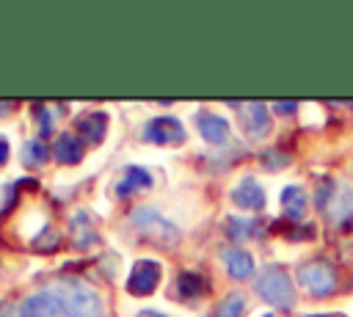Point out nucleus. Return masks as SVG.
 Listing matches in <instances>:
<instances>
[{
	"instance_id": "9d476101",
	"label": "nucleus",
	"mask_w": 353,
	"mask_h": 317,
	"mask_svg": "<svg viewBox=\"0 0 353 317\" xmlns=\"http://www.w3.org/2000/svg\"><path fill=\"white\" fill-rule=\"evenodd\" d=\"M69 240H72L74 248H88V245H94L99 240V234H97L94 221L88 218V212L77 209L72 215V221H69Z\"/></svg>"
},
{
	"instance_id": "2eb2a0df",
	"label": "nucleus",
	"mask_w": 353,
	"mask_h": 317,
	"mask_svg": "<svg viewBox=\"0 0 353 317\" xmlns=\"http://www.w3.org/2000/svg\"><path fill=\"white\" fill-rule=\"evenodd\" d=\"M77 130L88 143H102L105 130H108V116L102 110H91L85 116L77 119Z\"/></svg>"
},
{
	"instance_id": "dca6fc26",
	"label": "nucleus",
	"mask_w": 353,
	"mask_h": 317,
	"mask_svg": "<svg viewBox=\"0 0 353 317\" xmlns=\"http://www.w3.org/2000/svg\"><path fill=\"white\" fill-rule=\"evenodd\" d=\"M149 185H152V174L138 168V165H130V168H124L121 179L116 182V193L119 196H130V193H138V190H143Z\"/></svg>"
},
{
	"instance_id": "b1692460",
	"label": "nucleus",
	"mask_w": 353,
	"mask_h": 317,
	"mask_svg": "<svg viewBox=\"0 0 353 317\" xmlns=\"http://www.w3.org/2000/svg\"><path fill=\"white\" fill-rule=\"evenodd\" d=\"M298 108V102H276L273 105V110H279V113H292Z\"/></svg>"
},
{
	"instance_id": "aec40b11",
	"label": "nucleus",
	"mask_w": 353,
	"mask_h": 317,
	"mask_svg": "<svg viewBox=\"0 0 353 317\" xmlns=\"http://www.w3.org/2000/svg\"><path fill=\"white\" fill-rule=\"evenodd\" d=\"M245 314V298L240 292H229L218 300L215 317H243Z\"/></svg>"
},
{
	"instance_id": "cd10ccee",
	"label": "nucleus",
	"mask_w": 353,
	"mask_h": 317,
	"mask_svg": "<svg viewBox=\"0 0 353 317\" xmlns=\"http://www.w3.org/2000/svg\"><path fill=\"white\" fill-rule=\"evenodd\" d=\"M312 317H342V314H312Z\"/></svg>"
},
{
	"instance_id": "393cba45",
	"label": "nucleus",
	"mask_w": 353,
	"mask_h": 317,
	"mask_svg": "<svg viewBox=\"0 0 353 317\" xmlns=\"http://www.w3.org/2000/svg\"><path fill=\"white\" fill-rule=\"evenodd\" d=\"M8 160V141L6 138H0V165Z\"/></svg>"
},
{
	"instance_id": "c85d7f7f",
	"label": "nucleus",
	"mask_w": 353,
	"mask_h": 317,
	"mask_svg": "<svg viewBox=\"0 0 353 317\" xmlns=\"http://www.w3.org/2000/svg\"><path fill=\"white\" fill-rule=\"evenodd\" d=\"M265 317H273V314H265Z\"/></svg>"
},
{
	"instance_id": "f8f14e48",
	"label": "nucleus",
	"mask_w": 353,
	"mask_h": 317,
	"mask_svg": "<svg viewBox=\"0 0 353 317\" xmlns=\"http://www.w3.org/2000/svg\"><path fill=\"white\" fill-rule=\"evenodd\" d=\"M221 259H223V265H226L232 278H248L254 273V259H251V254L245 248L229 245V248L221 251Z\"/></svg>"
},
{
	"instance_id": "bb28decb",
	"label": "nucleus",
	"mask_w": 353,
	"mask_h": 317,
	"mask_svg": "<svg viewBox=\"0 0 353 317\" xmlns=\"http://www.w3.org/2000/svg\"><path fill=\"white\" fill-rule=\"evenodd\" d=\"M14 108V102H0V110H11Z\"/></svg>"
},
{
	"instance_id": "a878e982",
	"label": "nucleus",
	"mask_w": 353,
	"mask_h": 317,
	"mask_svg": "<svg viewBox=\"0 0 353 317\" xmlns=\"http://www.w3.org/2000/svg\"><path fill=\"white\" fill-rule=\"evenodd\" d=\"M138 317H165V314H160L154 309H143V311H138Z\"/></svg>"
},
{
	"instance_id": "f03ea898",
	"label": "nucleus",
	"mask_w": 353,
	"mask_h": 317,
	"mask_svg": "<svg viewBox=\"0 0 353 317\" xmlns=\"http://www.w3.org/2000/svg\"><path fill=\"white\" fill-rule=\"evenodd\" d=\"M256 292L276 309L290 311L295 306V289H292V278L287 276L284 267L270 265L256 276Z\"/></svg>"
},
{
	"instance_id": "4468645a",
	"label": "nucleus",
	"mask_w": 353,
	"mask_h": 317,
	"mask_svg": "<svg viewBox=\"0 0 353 317\" xmlns=\"http://www.w3.org/2000/svg\"><path fill=\"white\" fill-rule=\"evenodd\" d=\"M196 124H199V132L207 143H223L226 135H229V124L226 119L215 116V113H199L196 116Z\"/></svg>"
},
{
	"instance_id": "ddd939ff",
	"label": "nucleus",
	"mask_w": 353,
	"mask_h": 317,
	"mask_svg": "<svg viewBox=\"0 0 353 317\" xmlns=\"http://www.w3.org/2000/svg\"><path fill=\"white\" fill-rule=\"evenodd\" d=\"M52 154H55L58 163L74 165V163H80V157H83V141H80L77 135H72V132H61V135L55 138V143H52Z\"/></svg>"
},
{
	"instance_id": "4be33fe9",
	"label": "nucleus",
	"mask_w": 353,
	"mask_h": 317,
	"mask_svg": "<svg viewBox=\"0 0 353 317\" xmlns=\"http://www.w3.org/2000/svg\"><path fill=\"white\" fill-rule=\"evenodd\" d=\"M262 165H265V168H281V165H287V157H284L281 152L270 149V152L262 154Z\"/></svg>"
},
{
	"instance_id": "7ed1b4c3",
	"label": "nucleus",
	"mask_w": 353,
	"mask_h": 317,
	"mask_svg": "<svg viewBox=\"0 0 353 317\" xmlns=\"http://www.w3.org/2000/svg\"><path fill=\"white\" fill-rule=\"evenodd\" d=\"M317 209H323L331 223H342L353 212V190L342 182L323 179L317 185Z\"/></svg>"
},
{
	"instance_id": "5701e85b",
	"label": "nucleus",
	"mask_w": 353,
	"mask_h": 317,
	"mask_svg": "<svg viewBox=\"0 0 353 317\" xmlns=\"http://www.w3.org/2000/svg\"><path fill=\"white\" fill-rule=\"evenodd\" d=\"M36 110H39V130H41V135H50V132H52L50 110H47V108H41V105H36Z\"/></svg>"
},
{
	"instance_id": "f257e3e1",
	"label": "nucleus",
	"mask_w": 353,
	"mask_h": 317,
	"mask_svg": "<svg viewBox=\"0 0 353 317\" xmlns=\"http://www.w3.org/2000/svg\"><path fill=\"white\" fill-rule=\"evenodd\" d=\"M52 292L61 300L66 317H102V309H105L102 306V298L85 281L66 278V281H58L52 287Z\"/></svg>"
},
{
	"instance_id": "f3484780",
	"label": "nucleus",
	"mask_w": 353,
	"mask_h": 317,
	"mask_svg": "<svg viewBox=\"0 0 353 317\" xmlns=\"http://www.w3.org/2000/svg\"><path fill=\"white\" fill-rule=\"evenodd\" d=\"M281 207H284V215H287L290 221L303 218V212H306V193H303V187H298V185L284 187V193H281Z\"/></svg>"
},
{
	"instance_id": "a211bd4d",
	"label": "nucleus",
	"mask_w": 353,
	"mask_h": 317,
	"mask_svg": "<svg viewBox=\"0 0 353 317\" xmlns=\"http://www.w3.org/2000/svg\"><path fill=\"white\" fill-rule=\"evenodd\" d=\"M223 232H226V237H232L234 243H240V240H248V237L259 234V226H256L254 221H243V218H226Z\"/></svg>"
},
{
	"instance_id": "6e6552de",
	"label": "nucleus",
	"mask_w": 353,
	"mask_h": 317,
	"mask_svg": "<svg viewBox=\"0 0 353 317\" xmlns=\"http://www.w3.org/2000/svg\"><path fill=\"white\" fill-rule=\"evenodd\" d=\"M19 317H66V314L55 292H36L22 303Z\"/></svg>"
},
{
	"instance_id": "9b49d317",
	"label": "nucleus",
	"mask_w": 353,
	"mask_h": 317,
	"mask_svg": "<svg viewBox=\"0 0 353 317\" xmlns=\"http://www.w3.org/2000/svg\"><path fill=\"white\" fill-rule=\"evenodd\" d=\"M232 201L243 209H262L265 207V190L259 187V182H254L251 176H245L234 190H232Z\"/></svg>"
},
{
	"instance_id": "1a4fd4ad",
	"label": "nucleus",
	"mask_w": 353,
	"mask_h": 317,
	"mask_svg": "<svg viewBox=\"0 0 353 317\" xmlns=\"http://www.w3.org/2000/svg\"><path fill=\"white\" fill-rule=\"evenodd\" d=\"M240 119H243V127H245V132L251 138H265L270 132V113H268V108L262 102H248L243 108Z\"/></svg>"
},
{
	"instance_id": "0eeeda50",
	"label": "nucleus",
	"mask_w": 353,
	"mask_h": 317,
	"mask_svg": "<svg viewBox=\"0 0 353 317\" xmlns=\"http://www.w3.org/2000/svg\"><path fill=\"white\" fill-rule=\"evenodd\" d=\"M160 281V265L152 259H138L127 278V289L132 295H149Z\"/></svg>"
},
{
	"instance_id": "6ab92c4d",
	"label": "nucleus",
	"mask_w": 353,
	"mask_h": 317,
	"mask_svg": "<svg viewBox=\"0 0 353 317\" xmlns=\"http://www.w3.org/2000/svg\"><path fill=\"white\" fill-rule=\"evenodd\" d=\"M176 289H179V295L193 298V295H201V292L207 289V281H204L201 273L185 270V273H179V278H176Z\"/></svg>"
},
{
	"instance_id": "423d86ee",
	"label": "nucleus",
	"mask_w": 353,
	"mask_h": 317,
	"mask_svg": "<svg viewBox=\"0 0 353 317\" xmlns=\"http://www.w3.org/2000/svg\"><path fill=\"white\" fill-rule=\"evenodd\" d=\"M143 138L149 143H182L185 141V130L176 119L171 116H157L143 127Z\"/></svg>"
},
{
	"instance_id": "412c9836",
	"label": "nucleus",
	"mask_w": 353,
	"mask_h": 317,
	"mask_svg": "<svg viewBox=\"0 0 353 317\" xmlns=\"http://www.w3.org/2000/svg\"><path fill=\"white\" fill-rule=\"evenodd\" d=\"M47 146H44V141H39V138H33V141H28L25 146H22V163L28 165V168H41L44 163H47Z\"/></svg>"
},
{
	"instance_id": "39448f33",
	"label": "nucleus",
	"mask_w": 353,
	"mask_h": 317,
	"mask_svg": "<svg viewBox=\"0 0 353 317\" xmlns=\"http://www.w3.org/2000/svg\"><path fill=\"white\" fill-rule=\"evenodd\" d=\"M298 284H303L312 295L325 298L336 289V270L325 259H312L298 270Z\"/></svg>"
},
{
	"instance_id": "20e7f679",
	"label": "nucleus",
	"mask_w": 353,
	"mask_h": 317,
	"mask_svg": "<svg viewBox=\"0 0 353 317\" xmlns=\"http://www.w3.org/2000/svg\"><path fill=\"white\" fill-rule=\"evenodd\" d=\"M132 223H135V229H138L146 240H152V243H157V245H163V248H171V245L179 240L176 226H174L171 221H165L160 212L149 209V207L135 209V212H132Z\"/></svg>"
}]
</instances>
